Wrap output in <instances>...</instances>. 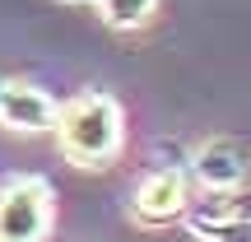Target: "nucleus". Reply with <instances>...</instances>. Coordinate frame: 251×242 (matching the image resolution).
Here are the masks:
<instances>
[{
	"label": "nucleus",
	"instance_id": "f257e3e1",
	"mask_svg": "<svg viewBox=\"0 0 251 242\" xmlns=\"http://www.w3.org/2000/svg\"><path fill=\"white\" fill-rule=\"evenodd\" d=\"M56 140H61V154L75 163V168H107L121 154V103L102 89H89L79 98L61 103L56 108Z\"/></svg>",
	"mask_w": 251,
	"mask_h": 242
},
{
	"label": "nucleus",
	"instance_id": "f03ea898",
	"mask_svg": "<svg viewBox=\"0 0 251 242\" xmlns=\"http://www.w3.org/2000/svg\"><path fill=\"white\" fill-rule=\"evenodd\" d=\"M56 196L47 177H9L0 187V242H42L51 233Z\"/></svg>",
	"mask_w": 251,
	"mask_h": 242
},
{
	"label": "nucleus",
	"instance_id": "7ed1b4c3",
	"mask_svg": "<svg viewBox=\"0 0 251 242\" xmlns=\"http://www.w3.org/2000/svg\"><path fill=\"white\" fill-rule=\"evenodd\" d=\"M181 215L200 242H251V196H237V187L205 191V200L186 205Z\"/></svg>",
	"mask_w": 251,
	"mask_h": 242
},
{
	"label": "nucleus",
	"instance_id": "20e7f679",
	"mask_svg": "<svg viewBox=\"0 0 251 242\" xmlns=\"http://www.w3.org/2000/svg\"><path fill=\"white\" fill-rule=\"evenodd\" d=\"M186 205H191L186 172H181L177 163H163L158 172H149V177L140 182V191H135V200H130V219L144 224V228H158V224H168V219H177Z\"/></svg>",
	"mask_w": 251,
	"mask_h": 242
},
{
	"label": "nucleus",
	"instance_id": "39448f33",
	"mask_svg": "<svg viewBox=\"0 0 251 242\" xmlns=\"http://www.w3.org/2000/svg\"><path fill=\"white\" fill-rule=\"evenodd\" d=\"M0 126H9V131H19V135L51 131L56 126L51 93L28 84V80H5V89H0Z\"/></svg>",
	"mask_w": 251,
	"mask_h": 242
},
{
	"label": "nucleus",
	"instance_id": "423d86ee",
	"mask_svg": "<svg viewBox=\"0 0 251 242\" xmlns=\"http://www.w3.org/2000/svg\"><path fill=\"white\" fill-rule=\"evenodd\" d=\"M191 172L205 191H224V187H242L247 177V159L233 140H209L205 149L191 154Z\"/></svg>",
	"mask_w": 251,
	"mask_h": 242
},
{
	"label": "nucleus",
	"instance_id": "0eeeda50",
	"mask_svg": "<svg viewBox=\"0 0 251 242\" xmlns=\"http://www.w3.org/2000/svg\"><path fill=\"white\" fill-rule=\"evenodd\" d=\"M98 5H102V19H107L112 28L130 33V28H144V24L153 19L158 0H98Z\"/></svg>",
	"mask_w": 251,
	"mask_h": 242
},
{
	"label": "nucleus",
	"instance_id": "6e6552de",
	"mask_svg": "<svg viewBox=\"0 0 251 242\" xmlns=\"http://www.w3.org/2000/svg\"><path fill=\"white\" fill-rule=\"evenodd\" d=\"M61 5H89V0H61Z\"/></svg>",
	"mask_w": 251,
	"mask_h": 242
},
{
	"label": "nucleus",
	"instance_id": "1a4fd4ad",
	"mask_svg": "<svg viewBox=\"0 0 251 242\" xmlns=\"http://www.w3.org/2000/svg\"><path fill=\"white\" fill-rule=\"evenodd\" d=\"M0 89H5V75H0Z\"/></svg>",
	"mask_w": 251,
	"mask_h": 242
}]
</instances>
